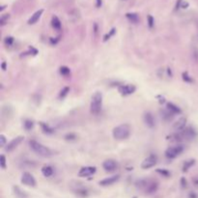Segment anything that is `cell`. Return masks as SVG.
I'll return each mask as SVG.
<instances>
[{
    "mask_svg": "<svg viewBox=\"0 0 198 198\" xmlns=\"http://www.w3.org/2000/svg\"><path fill=\"white\" fill-rule=\"evenodd\" d=\"M29 146H30L31 150L36 153L37 155L41 156L43 158H49L53 155L52 151L49 148H48L47 146H45L43 144H41L36 140H30L29 141Z\"/></svg>",
    "mask_w": 198,
    "mask_h": 198,
    "instance_id": "obj_1",
    "label": "cell"
},
{
    "mask_svg": "<svg viewBox=\"0 0 198 198\" xmlns=\"http://www.w3.org/2000/svg\"><path fill=\"white\" fill-rule=\"evenodd\" d=\"M113 137L117 140H123L127 139L130 134V128L128 124H122L117 126L116 128L113 129Z\"/></svg>",
    "mask_w": 198,
    "mask_h": 198,
    "instance_id": "obj_2",
    "label": "cell"
},
{
    "mask_svg": "<svg viewBox=\"0 0 198 198\" xmlns=\"http://www.w3.org/2000/svg\"><path fill=\"white\" fill-rule=\"evenodd\" d=\"M103 107V95L100 92H96L92 97L91 105H90V111L92 114L98 115L102 111Z\"/></svg>",
    "mask_w": 198,
    "mask_h": 198,
    "instance_id": "obj_3",
    "label": "cell"
},
{
    "mask_svg": "<svg viewBox=\"0 0 198 198\" xmlns=\"http://www.w3.org/2000/svg\"><path fill=\"white\" fill-rule=\"evenodd\" d=\"M136 187L140 189H143L146 193H153L157 191L159 184L151 180H139L136 183Z\"/></svg>",
    "mask_w": 198,
    "mask_h": 198,
    "instance_id": "obj_4",
    "label": "cell"
},
{
    "mask_svg": "<svg viewBox=\"0 0 198 198\" xmlns=\"http://www.w3.org/2000/svg\"><path fill=\"white\" fill-rule=\"evenodd\" d=\"M184 152V146L181 144H177L175 146H171L165 151V157L167 159H175L180 156Z\"/></svg>",
    "mask_w": 198,
    "mask_h": 198,
    "instance_id": "obj_5",
    "label": "cell"
},
{
    "mask_svg": "<svg viewBox=\"0 0 198 198\" xmlns=\"http://www.w3.org/2000/svg\"><path fill=\"white\" fill-rule=\"evenodd\" d=\"M158 162V157L156 155H150L149 157H147L144 161L141 163V168L142 169H149V168L154 167Z\"/></svg>",
    "mask_w": 198,
    "mask_h": 198,
    "instance_id": "obj_6",
    "label": "cell"
},
{
    "mask_svg": "<svg viewBox=\"0 0 198 198\" xmlns=\"http://www.w3.org/2000/svg\"><path fill=\"white\" fill-rule=\"evenodd\" d=\"M181 134L183 136V139H187V140H192L197 136V132L195 130L194 128L192 127H187L184 130L180 132Z\"/></svg>",
    "mask_w": 198,
    "mask_h": 198,
    "instance_id": "obj_7",
    "label": "cell"
},
{
    "mask_svg": "<svg viewBox=\"0 0 198 198\" xmlns=\"http://www.w3.org/2000/svg\"><path fill=\"white\" fill-rule=\"evenodd\" d=\"M22 183L25 186H28V187H35L36 186V180L35 178L33 177L32 174H30L29 172H24L22 176Z\"/></svg>",
    "mask_w": 198,
    "mask_h": 198,
    "instance_id": "obj_8",
    "label": "cell"
},
{
    "mask_svg": "<svg viewBox=\"0 0 198 198\" xmlns=\"http://www.w3.org/2000/svg\"><path fill=\"white\" fill-rule=\"evenodd\" d=\"M23 138H24L23 136H16V137H15L14 139L11 140L5 146V151L9 153V152H12L13 150H15L16 147H18L20 144V143L23 141Z\"/></svg>",
    "mask_w": 198,
    "mask_h": 198,
    "instance_id": "obj_9",
    "label": "cell"
},
{
    "mask_svg": "<svg viewBox=\"0 0 198 198\" xmlns=\"http://www.w3.org/2000/svg\"><path fill=\"white\" fill-rule=\"evenodd\" d=\"M135 86L134 85H130V84H126V85H120L118 88V91L120 92L121 95L123 96H129L132 95V93L135 92Z\"/></svg>",
    "mask_w": 198,
    "mask_h": 198,
    "instance_id": "obj_10",
    "label": "cell"
},
{
    "mask_svg": "<svg viewBox=\"0 0 198 198\" xmlns=\"http://www.w3.org/2000/svg\"><path fill=\"white\" fill-rule=\"evenodd\" d=\"M118 166H119V164L114 159H107V161H105L103 163V167L105 171H108V172H113L117 170Z\"/></svg>",
    "mask_w": 198,
    "mask_h": 198,
    "instance_id": "obj_11",
    "label": "cell"
},
{
    "mask_svg": "<svg viewBox=\"0 0 198 198\" xmlns=\"http://www.w3.org/2000/svg\"><path fill=\"white\" fill-rule=\"evenodd\" d=\"M97 168L95 166H84L80 168V170L78 171V176L79 177H89L96 173Z\"/></svg>",
    "mask_w": 198,
    "mask_h": 198,
    "instance_id": "obj_12",
    "label": "cell"
},
{
    "mask_svg": "<svg viewBox=\"0 0 198 198\" xmlns=\"http://www.w3.org/2000/svg\"><path fill=\"white\" fill-rule=\"evenodd\" d=\"M120 179V176L119 175H113L108 177V178H105L102 181H100V185L103 187H106V186H110V185H113L114 183H116L118 180Z\"/></svg>",
    "mask_w": 198,
    "mask_h": 198,
    "instance_id": "obj_13",
    "label": "cell"
},
{
    "mask_svg": "<svg viewBox=\"0 0 198 198\" xmlns=\"http://www.w3.org/2000/svg\"><path fill=\"white\" fill-rule=\"evenodd\" d=\"M186 125H187V119L186 118H180V119L175 122L173 125V130H176L177 132H180L186 129Z\"/></svg>",
    "mask_w": 198,
    "mask_h": 198,
    "instance_id": "obj_14",
    "label": "cell"
},
{
    "mask_svg": "<svg viewBox=\"0 0 198 198\" xmlns=\"http://www.w3.org/2000/svg\"><path fill=\"white\" fill-rule=\"evenodd\" d=\"M144 122H145L147 127H149L150 129H153L156 125L155 118L151 112H146L144 114Z\"/></svg>",
    "mask_w": 198,
    "mask_h": 198,
    "instance_id": "obj_15",
    "label": "cell"
},
{
    "mask_svg": "<svg viewBox=\"0 0 198 198\" xmlns=\"http://www.w3.org/2000/svg\"><path fill=\"white\" fill-rule=\"evenodd\" d=\"M161 116H162V119L163 121L169 122V121H171L172 119H173L175 114H174V113H172L169 110V109L165 108V109H162V110H161Z\"/></svg>",
    "mask_w": 198,
    "mask_h": 198,
    "instance_id": "obj_16",
    "label": "cell"
},
{
    "mask_svg": "<svg viewBox=\"0 0 198 198\" xmlns=\"http://www.w3.org/2000/svg\"><path fill=\"white\" fill-rule=\"evenodd\" d=\"M43 13H44L43 9H40L39 11H37L36 13H34V14L32 15L31 18L28 19V24H35L38 20L40 19L41 16L43 15Z\"/></svg>",
    "mask_w": 198,
    "mask_h": 198,
    "instance_id": "obj_17",
    "label": "cell"
},
{
    "mask_svg": "<svg viewBox=\"0 0 198 198\" xmlns=\"http://www.w3.org/2000/svg\"><path fill=\"white\" fill-rule=\"evenodd\" d=\"M42 173L45 177H47V178H49V177H51L54 173V170L53 168L50 166V165H45L43 168H42Z\"/></svg>",
    "mask_w": 198,
    "mask_h": 198,
    "instance_id": "obj_18",
    "label": "cell"
},
{
    "mask_svg": "<svg viewBox=\"0 0 198 198\" xmlns=\"http://www.w3.org/2000/svg\"><path fill=\"white\" fill-rule=\"evenodd\" d=\"M40 126L42 128V130H43V132L45 133H47V134H52V133H54V132H55V130L50 127L48 124L44 123V122H40Z\"/></svg>",
    "mask_w": 198,
    "mask_h": 198,
    "instance_id": "obj_19",
    "label": "cell"
},
{
    "mask_svg": "<svg viewBox=\"0 0 198 198\" xmlns=\"http://www.w3.org/2000/svg\"><path fill=\"white\" fill-rule=\"evenodd\" d=\"M166 108L169 109V110L174 113V114H181L182 113V110H181V108L179 106H177L176 104L172 103H167L166 104Z\"/></svg>",
    "mask_w": 198,
    "mask_h": 198,
    "instance_id": "obj_20",
    "label": "cell"
},
{
    "mask_svg": "<svg viewBox=\"0 0 198 198\" xmlns=\"http://www.w3.org/2000/svg\"><path fill=\"white\" fill-rule=\"evenodd\" d=\"M51 25H52V27L55 29V30H57V31H59V30H61V27H62V24H61V22H60V19H59L57 16H52V19H51Z\"/></svg>",
    "mask_w": 198,
    "mask_h": 198,
    "instance_id": "obj_21",
    "label": "cell"
},
{
    "mask_svg": "<svg viewBox=\"0 0 198 198\" xmlns=\"http://www.w3.org/2000/svg\"><path fill=\"white\" fill-rule=\"evenodd\" d=\"M126 16H127V19L132 23H137L139 22V16H138V15L135 14V13H128V14L126 15Z\"/></svg>",
    "mask_w": 198,
    "mask_h": 198,
    "instance_id": "obj_22",
    "label": "cell"
},
{
    "mask_svg": "<svg viewBox=\"0 0 198 198\" xmlns=\"http://www.w3.org/2000/svg\"><path fill=\"white\" fill-rule=\"evenodd\" d=\"M14 191H15V194L19 198H26L27 197V194L25 193V191H22L19 187H14Z\"/></svg>",
    "mask_w": 198,
    "mask_h": 198,
    "instance_id": "obj_23",
    "label": "cell"
},
{
    "mask_svg": "<svg viewBox=\"0 0 198 198\" xmlns=\"http://www.w3.org/2000/svg\"><path fill=\"white\" fill-rule=\"evenodd\" d=\"M194 163H195L194 159H189V161H187L186 162L184 163V165H183V171H184V172H187Z\"/></svg>",
    "mask_w": 198,
    "mask_h": 198,
    "instance_id": "obj_24",
    "label": "cell"
},
{
    "mask_svg": "<svg viewBox=\"0 0 198 198\" xmlns=\"http://www.w3.org/2000/svg\"><path fill=\"white\" fill-rule=\"evenodd\" d=\"M23 128L27 130V132H29V130H31L33 128H34V123H33V121L31 120H25L24 123H23Z\"/></svg>",
    "mask_w": 198,
    "mask_h": 198,
    "instance_id": "obj_25",
    "label": "cell"
},
{
    "mask_svg": "<svg viewBox=\"0 0 198 198\" xmlns=\"http://www.w3.org/2000/svg\"><path fill=\"white\" fill-rule=\"evenodd\" d=\"M59 71H60V74L63 75V77H68V75L71 74L70 68H68V67H66V66L60 67V70H59Z\"/></svg>",
    "mask_w": 198,
    "mask_h": 198,
    "instance_id": "obj_26",
    "label": "cell"
},
{
    "mask_svg": "<svg viewBox=\"0 0 198 198\" xmlns=\"http://www.w3.org/2000/svg\"><path fill=\"white\" fill-rule=\"evenodd\" d=\"M69 92H70V88L69 87H64L60 91V94H59V99H64L65 97L69 94Z\"/></svg>",
    "mask_w": 198,
    "mask_h": 198,
    "instance_id": "obj_27",
    "label": "cell"
},
{
    "mask_svg": "<svg viewBox=\"0 0 198 198\" xmlns=\"http://www.w3.org/2000/svg\"><path fill=\"white\" fill-rule=\"evenodd\" d=\"M14 42H15L14 38L9 36V37L5 38V40H4V44H5V45H7V47L10 48V47H12L13 45H14Z\"/></svg>",
    "mask_w": 198,
    "mask_h": 198,
    "instance_id": "obj_28",
    "label": "cell"
},
{
    "mask_svg": "<svg viewBox=\"0 0 198 198\" xmlns=\"http://www.w3.org/2000/svg\"><path fill=\"white\" fill-rule=\"evenodd\" d=\"M115 32H116V29H115V28H112L111 30L109 31V33H107V34L103 37V42H106L107 40L110 39V38L115 34Z\"/></svg>",
    "mask_w": 198,
    "mask_h": 198,
    "instance_id": "obj_29",
    "label": "cell"
},
{
    "mask_svg": "<svg viewBox=\"0 0 198 198\" xmlns=\"http://www.w3.org/2000/svg\"><path fill=\"white\" fill-rule=\"evenodd\" d=\"M147 22H148V26L149 28H153L154 25H155V19L151 15H148V16H147Z\"/></svg>",
    "mask_w": 198,
    "mask_h": 198,
    "instance_id": "obj_30",
    "label": "cell"
},
{
    "mask_svg": "<svg viewBox=\"0 0 198 198\" xmlns=\"http://www.w3.org/2000/svg\"><path fill=\"white\" fill-rule=\"evenodd\" d=\"M9 18H10V15L9 14H6V15H3L2 16H1V19H0V24L2 25H5L7 22H8V19H9Z\"/></svg>",
    "mask_w": 198,
    "mask_h": 198,
    "instance_id": "obj_31",
    "label": "cell"
},
{
    "mask_svg": "<svg viewBox=\"0 0 198 198\" xmlns=\"http://www.w3.org/2000/svg\"><path fill=\"white\" fill-rule=\"evenodd\" d=\"M0 166L2 169H6V158L4 155L0 156Z\"/></svg>",
    "mask_w": 198,
    "mask_h": 198,
    "instance_id": "obj_32",
    "label": "cell"
},
{
    "mask_svg": "<svg viewBox=\"0 0 198 198\" xmlns=\"http://www.w3.org/2000/svg\"><path fill=\"white\" fill-rule=\"evenodd\" d=\"M183 79H184V80L186 81V82H188V83H191V82L193 81L192 78L189 77L187 71H186V73H183Z\"/></svg>",
    "mask_w": 198,
    "mask_h": 198,
    "instance_id": "obj_33",
    "label": "cell"
},
{
    "mask_svg": "<svg viewBox=\"0 0 198 198\" xmlns=\"http://www.w3.org/2000/svg\"><path fill=\"white\" fill-rule=\"evenodd\" d=\"M157 172H158V173H159V174H162V175L164 176V177L170 176V172L168 171V170H166V169H158Z\"/></svg>",
    "mask_w": 198,
    "mask_h": 198,
    "instance_id": "obj_34",
    "label": "cell"
},
{
    "mask_svg": "<svg viewBox=\"0 0 198 198\" xmlns=\"http://www.w3.org/2000/svg\"><path fill=\"white\" fill-rule=\"evenodd\" d=\"M6 137H5V135L4 134H1L0 135V146L1 147H5L6 146Z\"/></svg>",
    "mask_w": 198,
    "mask_h": 198,
    "instance_id": "obj_35",
    "label": "cell"
},
{
    "mask_svg": "<svg viewBox=\"0 0 198 198\" xmlns=\"http://www.w3.org/2000/svg\"><path fill=\"white\" fill-rule=\"evenodd\" d=\"M65 138H66L67 140H74V139H75V138H77V136H75L74 134L71 133V134H67V135L65 136Z\"/></svg>",
    "mask_w": 198,
    "mask_h": 198,
    "instance_id": "obj_36",
    "label": "cell"
},
{
    "mask_svg": "<svg viewBox=\"0 0 198 198\" xmlns=\"http://www.w3.org/2000/svg\"><path fill=\"white\" fill-rule=\"evenodd\" d=\"M181 184H182V187L185 188H187V185H188V183H187V180L185 179V178H182V180H181Z\"/></svg>",
    "mask_w": 198,
    "mask_h": 198,
    "instance_id": "obj_37",
    "label": "cell"
},
{
    "mask_svg": "<svg viewBox=\"0 0 198 198\" xmlns=\"http://www.w3.org/2000/svg\"><path fill=\"white\" fill-rule=\"evenodd\" d=\"M192 181H193V184L195 185V187H198V178L197 177H195V178L193 179Z\"/></svg>",
    "mask_w": 198,
    "mask_h": 198,
    "instance_id": "obj_38",
    "label": "cell"
},
{
    "mask_svg": "<svg viewBox=\"0 0 198 198\" xmlns=\"http://www.w3.org/2000/svg\"><path fill=\"white\" fill-rule=\"evenodd\" d=\"M181 2H182V0H178V1H177V4H176V9H179V8H180Z\"/></svg>",
    "mask_w": 198,
    "mask_h": 198,
    "instance_id": "obj_39",
    "label": "cell"
},
{
    "mask_svg": "<svg viewBox=\"0 0 198 198\" xmlns=\"http://www.w3.org/2000/svg\"><path fill=\"white\" fill-rule=\"evenodd\" d=\"M1 68H2L3 71H5V70H6V62H3V63H2Z\"/></svg>",
    "mask_w": 198,
    "mask_h": 198,
    "instance_id": "obj_40",
    "label": "cell"
},
{
    "mask_svg": "<svg viewBox=\"0 0 198 198\" xmlns=\"http://www.w3.org/2000/svg\"><path fill=\"white\" fill-rule=\"evenodd\" d=\"M102 6V0H97V7Z\"/></svg>",
    "mask_w": 198,
    "mask_h": 198,
    "instance_id": "obj_41",
    "label": "cell"
},
{
    "mask_svg": "<svg viewBox=\"0 0 198 198\" xmlns=\"http://www.w3.org/2000/svg\"><path fill=\"white\" fill-rule=\"evenodd\" d=\"M5 7H6V6H2V7H1V11H3L4 9H5Z\"/></svg>",
    "mask_w": 198,
    "mask_h": 198,
    "instance_id": "obj_42",
    "label": "cell"
}]
</instances>
